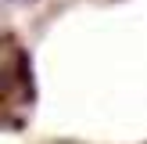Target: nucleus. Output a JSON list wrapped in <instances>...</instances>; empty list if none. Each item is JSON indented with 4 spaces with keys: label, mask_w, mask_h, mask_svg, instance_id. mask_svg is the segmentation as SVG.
Wrapping results in <instances>:
<instances>
[{
    "label": "nucleus",
    "mask_w": 147,
    "mask_h": 144,
    "mask_svg": "<svg viewBox=\"0 0 147 144\" xmlns=\"http://www.w3.org/2000/svg\"><path fill=\"white\" fill-rule=\"evenodd\" d=\"M4 58H7L4 61V105H7V112H14L18 94L25 97V105H32V76H29V61L14 40H7Z\"/></svg>",
    "instance_id": "obj_1"
}]
</instances>
